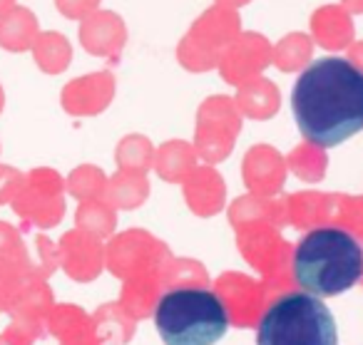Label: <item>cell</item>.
Wrapping results in <instances>:
<instances>
[{"label": "cell", "instance_id": "6da1fadb", "mask_svg": "<svg viewBox=\"0 0 363 345\" xmlns=\"http://www.w3.org/2000/svg\"><path fill=\"white\" fill-rule=\"evenodd\" d=\"M298 132L313 147H338L363 130V67L348 57L306 65L291 92Z\"/></svg>", "mask_w": 363, "mask_h": 345}, {"label": "cell", "instance_id": "7a4b0ae2", "mask_svg": "<svg viewBox=\"0 0 363 345\" xmlns=\"http://www.w3.org/2000/svg\"><path fill=\"white\" fill-rule=\"evenodd\" d=\"M294 278L311 295H341L363 276V246L351 231L316 226L294 251Z\"/></svg>", "mask_w": 363, "mask_h": 345}, {"label": "cell", "instance_id": "3957f363", "mask_svg": "<svg viewBox=\"0 0 363 345\" xmlns=\"http://www.w3.org/2000/svg\"><path fill=\"white\" fill-rule=\"evenodd\" d=\"M155 328L164 345H214L227 335L229 313L214 290L182 285L157 300Z\"/></svg>", "mask_w": 363, "mask_h": 345}, {"label": "cell", "instance_id": "277c9868", "mask_svg": "<svg viewBox=\"0 0 363 345\" xmlns=\"http://www.w3.org/2000/svg\"><path fill=\"white\" fill-rule=\"evenodd\" d=\"M257 345H338L336 320L321 298L289 290L264 310Z\"/></svg>", "mask_w": 363, "mask_h": 345}, {"label": "cell", "instance_id": "5b68a950", "mask_svg": "<svg viewBox=\"0 0 363 345\" xmlns=\"http://www.w3.org/2000/svg\"><path fill=\"white\" fill-rule=\"evenodd\" d=\"M55 3H57V8L65 13V16L77 18V16H82V13L92 11L100 0H55Z\"/></svg>", "mask_w": 363, "mask_h": 345}, {"label": "cell", "instance_id": "8992f818", "mask_svg": "<svg viewBox=\"0 0 363 345\" xmlns=\"http://www.w3.org/2000/svg\"><path fill=\"white\" fill-rule=\"evenodd\" d=\"M343 6H348L351 11H363V0H343Z\"/></svg>", "mask_w": 363, "mask_h": 345}, {"label": "cell", "instance_id": "52a82bcc", "mask_svg": "<svg viewBox=\"0 0 363 345\" xmlns=\"http://www.w3.org/2000/svg\"><path fill=\"white\" fill-rule=\"evenodd\" d=\"M222 3H227V6H244L249 0H222Z\"/></svg>", "mask_w": 363, "mask_h": 345}, {"label": "cell", "instance_id": "ba28073f", "mask_svg": "<svg viewBox=\"0 0 363 345\" xmlns=\"http://www.w3.org/2000/svg\"><path fill=\"white\" fill-rule=\"evenodd\" d=\"M13 6V0H0V11H6V8Z\"/></svg>", "mask_w": 363, "mask_h": 345}]
</instances>
